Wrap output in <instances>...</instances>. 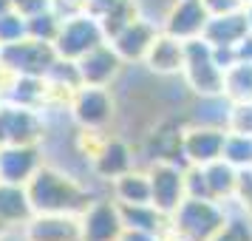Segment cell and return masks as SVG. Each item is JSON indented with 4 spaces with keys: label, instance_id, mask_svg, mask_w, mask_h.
<instances>
[{
    "label": "cell",
    "instance_id": "1",
    "mask_svg": "<svg viewBox=\"0 0 252 241\" xmlns=\"http://www.w3.org/2000/svg\"><path fill=\"white\" fill-rule=\"evenodd\" d=\"M26 190H29L34 213H71V216H80L94 202L88 187H82L77 179H71L68 173H63L60 168H51V165H43L29 179Z\"/></svg>",
    "mask_w": 252,
    "mask_h": 241
},
{
    "label": "cell",
    "instance_id": "2",
    "mask_svg": "<svg viewBox=\"0 0 252 241\" xmlns=\"http://www.w3.org/2000/svg\"><path fill=\"white\" fill-rule=\"evenodd\" d=\"M227 205L216 199H193L187 196L179 210L167 216V241H210L227 224Z\"/></svg>",
    "mask_w": 252,
    "mask_h": 241
},
{
    "label": "cell",
    "instance_id": "3",
    "mask_svg": "<svg viewBox=\"0 0 252 241\" xmlns=\"http://www.w3.org/2000/svg\"><path fill=\"white\" fill-rule=\"evenodd\" d=\"M184 71L182 77L193 97H213V94H224V71L218 69L216 57H213V46L204 37H195L184 43Z\"/></svg>",
    "mask_w": 252,
    "mask_h": 241
},
{
    "label": "cell",
    "instance_id": "4",
    "mask_svg": "<svg viewBox=\"0 0 252 241\" xmlns=\"http://www.w3.org/2000/svg\"><path fill=\"white\" fill-rule=\"evenodd\" d=\"M60 60L54 43H43L34 37H23L17 43L0 46V66L14 77H46Z\"/></svg>",
    "mask_w": 252,
    "mask_h": 241
},
{
    "label": "cell",
    "instance_id": "5",
    "mask_svg": "<svg viewBox=\"0 0 252 241\" xmlns=\"http://www.w3.org/2000/svg\"><path fill=\"white\" fill-rule=\"evenodd\" d=\"M68 108H71L74 122L82 131L102 134L116 114V100H114V94H111V88H102V85H80L77 91L71 94Z\"/></svg>",
    "mask_w": 252,
    "mask_h": 241
},
{
    "label": "cell",
    "instance_id": "6",
    "mask_svg": "<svg viewBox=\"0 0 252 241\" xmlns=\"http://www.w3.org/2000/svg\"><path fill=\"white\" fill-rule=\"evenodd\" d=\"M105 40L108 37H105L99 20L88 12H80L63 20L60 34L54 40V48H57V54L63 60H80L82 54H88L91 48H96Z\"/></svg>",
    "mask_w": 252,
    "mask_h": 241
},
{
    "label": "cell",
    "instance_id": "7",
    "mask_svg": "<svg viewBox=\"0 0 252 241\" xmlns=\"http://www.w3.org/2000/svg\"><path fill=\"white\" fill-rule=\"evenodd\" d=\"M46 137V122L40 108L3 103L0 108V148L3 145H40Z\"/></svg>",
    "mask_w": 252,
    "mask_h": 241
},
{
    "label": "cell",
    "instance_id": "8",
    "mask_svg": "<svg viewBox=\"0 0 252 241\" xmlns=\"http://www.w3.org/2000/svg\"><path fill=\"white\" fill-rule=\"evenodd\" d=\"M150 202L159 207L164 216H173L179 205L187 199V182H184V168L173 162H150Z\"/></svg>",
    "mask_w": 252,
    "mask_h": 241
},
{
    "label": "cell",
    "instance_id": "9",
    "mask_svg": "<svg viewBox=\"0 0 252 241\" xmlns=\"http://www.w3.org/2000/svg\"><path fill=\"white\" fill-rule=\"evenodd\" d=\"M82 241H119L125 233V221L119 213V202L111 199H94L88 210L80 213Z\"/></svg>",
    "mask_w": 252,
    "mask_h": 241
},
{
    "label": "cell",
    "instance_id": "10",
    "mask_svg": "<svg viewBox=\"0 0 252 241\" xmlns=\"http://www.w3.org/2000/svg\"><path fill=\"white\" fill-rule=\"evenodd\" d=\"M207 20H210V12L201 0H173L161 17V32L187 43L204 34Z\"/></svg>",
    "mask_w": 252,
    "mask_h": 241
},
{
    "label": "cell",
    "instance_id": "11",
    "mask_svg": "<svg viewBox=\"0 0 252 241\" xmlns=\"http://www.w3.org/2000/svg\"><path fill=\"white\" fill-rule=\"evenodd\" d=\"M161 34V20H150L145 14H139L130 26H125L114 40H108L111 46L116 48V54L125 60V66H133V63H142L148 57L153 40Z\"/></svg>",
    "mask_w": 252,
    "mask_h": 241
},
{
    "label": "cell",
    "instance_id": "12",
    "mask_svg": "<svg viewBox=\"0 0 252 241\" xmlns=\"http://www.w3.org/2000/svg\"><path fill=\"white\" fill-rule=\"evenodd\" d=\"M77 63V71H80L82 85H102V88H111L116 82V77L125 69V60L116 54V48L105 40L96 48H91L88 54H82Z\"/></svg>",
    "mask_w": 252,
    "mask_h": 241
},
{
    "label": "cell",
    "instance_id": "13",
    "mask_svg": "<svg viewBox=\"0 0 252 241\" xmlns=\"http://www.w3.org/2000/svg\"><path fill=\"white\" fill-rule=\"evenodd\" d=\"M26 241H82L80 216L71 213H34L23 227Z\"/></svg>",
    "mask_w": 252,
    "mask_h": 241
},
{
    "label": "cell",
    "instance_id": "14",
    "mask_svg": "<svg viewBox=\"0 0 252 241\" xmlns=\"http://www.w3.org/2000/svg\"><path fill=\"white\" fill-rule=\"evenodd\" d=\"M224 142H227V128L187 125L182 139V150L190 165H210V162L224 156Z\"/></svg>",
    "mask_w": 252,
    "mask_h": 241
},
{
    "label": "cell",
    "instance_id": "15",
    "mask_svg": "<svg viewBox=\"0 0 252 241\" xmlns=\"http://www.w3.org/2000/svg\"><path fill=\"white\" fill-rule=\"evenodd\" d=\"M43 168L40 145H3L0 148V182L29 184V179Z\"/></svg>",
    "mask_w": 252,
    "mask_h": 241
},
{
    "label": "cell",
    "instance_id": "16",
    "mask_svg": "<svg viewBox=\"0 0 252 241\" xmlns=\"http://www.w3.org/2000/svg\"><path fill=\"white\" fill-rule=\"evenodd\" d=\"M184 57H187V51H184V40L170 37V34L161 32V34L153 40V46H150L148 57L142 60V66H145L150 74H156V77L173 80V77H182Z\"/></svg>",
    "mask_w": 252,
    "mask_h": 241
},
{
    "label": "cell",
    "instance_id": "17",
    "mask_svg": "<svg viewBox=\"0 0 252 241\" xmlns=\"http://www.w3.org/2000/svg\"><path fill=\"white\" fill-rule=\"evenodd\" d=\"M133 168H136L133 165V148L125 139L108 137L102 139V148L94 150V171H96V176H102L105 182H114Z\"/></svg>",
    "mask_w": 252,
    "mask_h": 241
},
{
    "label": "cell",
    "instance_id": "18",
    "mask_svg": "<svg viewBox=\"0 0 252 241\" xmlns=\"http://www.w3.org/2000/svg\"><path fill=\"white\" fill-rule=\"evenodd\" d=\"M247 34H250L247 9H238V12H227V14H210L201 37L210 46H238Z\"/></svg>",
    "mask_w": 252,
    "mask_h": 241
},
{
    "label": "cell",
    "instance_id": "19",
    "mask_svg": "<svg viewBox=\"0 0 252 241\" xmlns=\"http://www.w3.org/2000/svg\"><path fill=\"white\" fill-rule=\"evenodd\" d=\"M232 116V100L227 94H213V97H193L187 105V125H213L227 128Z\"/></svg>",
    "mask_w": 252,
    "mask_h": 241
},
{
    "label": "cell",
    "instance_id": "20",
    "mask_svg": "<svg viewBox=\"0 0 252 241\" xmlns=\"http://www.w3.org/2000/svg\"><path fill=\"white\" fill-rule=\"evenodd\" d=\"M3 100L43 111V105L51 100V88H48L46 77H12V82L3 91Z\"/></svg>",
    "mask_w": 252,
    "mask_h": 241
},
{
    "label": "cell",
    "instance_id": "21",
    "mask_svg": "<svg viewBox=\"0 0 252 241\" xmlns=\"http://www.w3.org/2000/svg\"><path fill=\"white\" fill-rule=\"evenodd\" d=\"M0 216L9 221V227H26V221L34 216L26 184L0 182Z\"/></svg>",
    "mask_w": 252,
    "mask_h": 241
},
{
    "label": "cell",
    "instance_id": "22",
    "mask_svg": "<svg viewBox=\"0 0 252 241\" xmlns=\"http://www.w3.org/2000/svg\"><path fill=\"white\" fill-rule=\"evenodd\" d=\"M201 168H204L210 196H213L216 202H229V199H235V193H238V176H241V171L235 165H229V162L221 156V159L210 162V165H201Z\"/></svg>",
    "mask_w": 252,
    "mask_h": 241
},
{
    "label": "cell",
    "instance_id": "23",
    "mask_svg": "<svg viewBox=\"0 0 252 241\" xmlns=\"http://www.w3.org/2000/svg\"><path fill=\"white\" fill-rule=\"evenodd\" d=\"M111 190H114V199L119 205H148L150 202V176H148V171H136L133 168L125 176L114 179Z\"/></svg>",
    "mask_w": 252,
    "mask_h": 241
},
{
    "label": "cell",
    "instance_id": "24",
    "mask_svg": "<svg viewBox=\"0 0 252 241\" xmlns=\"http://www.w3.org/2000/svg\"><path fill=\"white\" fill-rule=\"evenodd\" d=\"M125 230H148V233H167V216L156 205H119Z\"/></svg>",
    "mask_w": 252,
    "mask_h": 241
},
{
    "label": "cell",
    "instance_id": "25",
    "mask_svg": "<svg viewBox=\"0 0 252 241\" xmlns=\"http://www.w3.org/2000/svg\"><path fill=\"white\" fill-rule=\"evenodd\" d=\"M224 94L232 103H252V63H235L224 74Z\"/></svg>",
    "mask_w": 252,
    "mask_h": 241
},
{
    "label": "cell",
    "instance_id": "26",
    "mask_svg": "<svg viewBox=\"0 0 252 241\" xmlns=\"http://www.w3.org/2000/svg\"><path fill=\"white\" fill-rule=\"evenodd\" d=\"M224 159L235 165L238 171L252 168V134H238V131H227V142H224Z\"/></svg>",
    "mask_w": 252,
    "mask_h": 241
},
{
    "label": "cell",
    "instance_id": "27",
    "mask_svg": "<svg viewBox=\"0 0 252 241\" xmlns=\"http://www.w3.org/2000/svg\"><path fill=\"white\" fill-rule=\"evenodd\" d=\"M60 26H63V17L48 6V9H43V12H37L29 17V37L43 40V43H54L60 34Z\"/></svg>",
    "mask_w": 252,
    "mask_h": 241
},
{
    "label": "cell",
    "instance_id": "28",
    "mask_svg": "<svg viewBox=\"0 0 252 241\" xmlns=\"http://www.w3.org/2000/svg\"><path fill=\"white\" fill-rule=\"evenodd\" d=\"M29 37V17L20 14L17 9H9L6 14H0V46H9Z\"/></svg>",
    "mask_w": 252,
    "mask_h": 241
},
{
    "label": "cell",
    "instance_id": "29",
    "mask_svg": "<svg viewBox=\"0 0 252 241\" xmlns=\"http://www.w3.org/2000/svg\"><path fill=\"white\" fill-rule=\"evenodd\" d=\"M184 182H187V196H193V199H213L201 165H190V168L184 171Z\"/></svg>",
    "mask_w": 252,
    "mask_h": 241
},
{
    "label": "cell",
    "instance_id": "30",
    "mask_svg": "<svg viewBox=\"0 0 252 241\" xmlns=\"http://www.w3.org/2000/svg\"><path fill=\"white\" fill-rule=\"evenodd\" d=\"M229 131H238V134H252V103H232Z\"/></svg>",
    "mask_w": 252,
    "mask_h": 241
},
{
    "label": "cell",
    "instance_id": "31",
    "mask_svg": "<svg viewBox=\"0 0 252 241\" xmlns=\"http://www.w3.org/2000/svg\"><path fill=\"white\" fill-rule=\"evenodd\" d=\"M213 57H216L218 69L227 74V71L238 63V51H235V46H213Z\"/></svg>",
    "mask_w": 252,
    "mask_h": 241
},
{
    "label": "cell",
    "instance_id": "32",
    "mask_svg": "<svg viewBox=\"0 0 252 241\" xmlns=\"http://www.w3.org/2000/svg\"><path fill=\"white\" fill-rule=\"evenodd\" d=\"M85 6H88V0H51V9L65 20L71 14H80L85 12Z\"/></svg>",
    "mask_w": 252,
    "mask_h": 241
},
{
    "label": "cell",
    "instance_id": "33",
    "mask_svg": "<svg viewBox=\"0 0 252 241\" xmlns=\"http://www.w3.org/2000/svg\"><path fill=\"white\" fill-rule=\"evenodd\" d=\"M207 6V12L210 14H227V12H238L244 9V3L241 0H201Z\"/></svg>",
    "mask_w": 252,
    "mask_h": 241
},
{
    "label": "cell",
    "instance_id": "34",
    "mask_svg": "<svg viewBox=\"0 0 252 241\" xmlns=\"http://www.w3.org/2000/svg\"><path fill=\"white\" fill-rule=\"evenodd\" d=\"M12 6L17 9L20 14H26V17H32V14L43 12V9H48L51 6V0H12Z\"/></svg>",
    "mask_w": 252,
    "mask_h": 241
},
{
    "label": "cell",
    "instance_id": "35",
    "mask_svg": "<svg viewBox=\"0 0 252 241\" xmlns=\"http://www.w3.org/2000/svg\"><path fill=\"white\" fill-rule=\"evenodd\" d=\"M119 241H164V236H159V233H148V230H125Z\"/></svg>",
    "mask_w": 252,
    "mask_h": 241
},
{
    "label": "cell",
    "instance_id": "36",
    "mask_svg": "<svg viewBox=\"0 0 252 241\" xmlns=\"http://www.w3.org/2000/svg\"><path fill=\"white\" fill-rule=\"evenodd\" d=\"M235 51H238V63H252V32L235 46Z\"/></svg>",
    "mask_w": 252,
    "mask_h": 241
},
{
    "label": "cell",
    "instance_id": "37",
    "mask_svg": "<svg viewBox=\"0 0 252 241\" xmlns=\"http://www.w3.org/2000/svg\"><path fill=\"white\" fill-rule=\"evenodd\" d=\"M9 9H14V6H12V0H0V14H6Z\"/></svg>",
    "mask_w": 252,
    "mask_h": 241
},
{
    "label": "cell",
    "instance_id": "38",
    "mask_svg": "<svg viewBox=\"0 0 252 241\" xmlns=\"http://www.w3.org/2000/svg\"><path fill=\"white\" fill-rule=\"evenodd\" d=\"M3 233H12V227H9V221H6V218L0 216V236H3Z\"/></svg>",
    "mask_w": 252,
    "mask_h": 241
},
{
    "label": "cell",
    "instance_id": "39",
    "mask_svg": "<svg viewBox=\"0 0 252 241\" xmlns=\"http://www.w3.org/2000/svg\"><path fill=\"white\" fill-rule=\"evenodd\" d=\"M0 241H26V236H23V239H17V236H12V233H3Z\"/></svg>",
    "mask_w": 252,
    "mask_h": 241
},
{
    "label": "cell",
    "instance_id": "40",
    "mask_svg": "<svg viewBox=\"0 0 252 241\" xmlns=\"http://www.w3.org/2000/svg\"><path fill=\"white\" fill-rule=\"evenodd\" d=\"M244 9H247V20H250V32H252V3L250 6H244Z\"/></svg>",
    "mask_w": 252,
    "mask_h": 241
},
{
    "label": "cell",
    "instance_id": "41",
    "mask_svg": "<svg viewBox=\"0 0 252 241\" xmlns=\"http://www.w3.org/2000/svg\"><path fill=\"white\" fill-rule=\"evenodd\" d=\"M3 103H6V100H3V94H0V108H3Z\"/></svg>",
    "mask_w": 252,
    "mask_h": 241
},
{
    "label": "cell",
    "instance_id": "42",
    "mask_svg": "<svg viewBox=\"0 0 252 241\" xmlns=\"http://www.w3.org/2000/svg\"><path fill=\"white\" fill-rule=\"evenodd\" d=\"M241 3H244V6H250V3H252V0H241Z\"/></svg>",
    "mask_w": 252,
    "mask_h": 241
},
{
    "label": "cell",
    "instance_id": "43",
    "mask_svg": "<svg viewBox=\"0 0 252 241\" xmlns=\"http://www.w3.org/2000/svg\"><path fill=\"white\" fill-rule=\"evenodd\" d=\"M164 241H167V239H164Z\"/></svg>",
    "mask_w": 252,
    "mask_h": 241
}]
</instances>
